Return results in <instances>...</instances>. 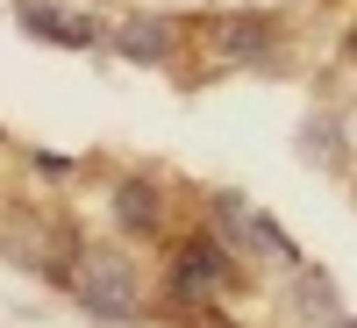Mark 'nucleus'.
I'll list each match as a JSON object with an SVG mask.
<instances>
[{
    "instance_id": "8",
    "label": "nucleus",
    "mask_w": 357,
    "mask_h": 328,
    "mask_svg": "<svg viewBox=\"0 0 357 328\" xmlns=\"http://www.w3.org/2000/svg\"><path fill=\"white\" fill-rule=\"evenodd\" d=\"M301 307H314V314H336V292H329V279H321V272H301Z\"/></svg>"
},
{
    "instance_id": "3",
    "label": "nucleus",
    "mask_w": 357,
    "mask_h": 328,
    "mask_svg": "<svg viewBox=\"0 0 357 328\" xmlns=\"http://www.w3.org/2000/svg\"><path fill=\"white\" fill-rule=\"evenodd\" d=\"M215 228H222V243H236V250H257V257L301 264V250L279 235V221L264 214V207H250L243 193H215Z\"/></svg>"
},
{
    "instance_id": "7",
    "label": "nucleus",
    "mask_w": 357,
    "mask_h": 328,
    "mask_svg": "<svg viewBox=\"0 0 357 328\" xmlns=\"http://www.w3.org/2000/svg\"><path fill=\"white\" fill-rule=\"evenodd\" d=\"M114 221L129 235H158L165 228V200H158L151 178H122V186H114Z\"/></svg>"
},
{
    "instance_id": "4",
    "label": "nucleus",
    "mask_w": 357,
    "mask_h": 328,
    "mask_svg": "<svg viewBox=\"0 0 357 328\" xmlns=\"http://www.w3.org/2000/svg\"><path fill=\"white\" fill-rule=\"evenodd\" d=\"M22 29L29 36H43L57 50H86V43H100V22L93 15H79V8H57V0H22Z\"/></svg>"
},
{
    "instance_id": "6",
    "label": "nucleus",
    "mask_w": 357,
    "mask_h": 328,
    "mask_svg": "<svg viewBox=\"0 0 357 328\" xmlns=\"http://www.w3.org/2000/svg\"><path fill=\"white\" fill-rule=\"evenodd\" d=\"M222 57H229V65H272V57H279L272 22H264V15H229L222 22Z\"/></svg>"
},
{
    "instance_id": "1",
    "label": "nucleus",
    "mask_w": 357,
    "mask_h": 328,
    "mask_svg": "<svg viewBox=\"0 0 357 328\" xmlns=\"http://www.w3.org/2000/svg\"><path fill=\"white\" fill-rule=\"evenodd\" d=\"M72 292H79V307L100 314V321H136V264L114 257V250H86L72 264Z\"/></svg>"
},
{
    "instance_id": "2",
    "label": "nucleus",
    "mask_w": 357,
    "mask_h": 328,
    "mask_svg": "<svg viewBox=\"0 0 357 328\" xmlns=\"http://www.w3.org/2000/svg\"><path fill=\"white\" fill-rule=\"evenodd\" d=\"M229 286H236V264H229L222 243H207V235H193V243L172 257V300H178V307H207V300L229 292Z\"/></svg>"
},
{
    "instance_id": "9",
    "label": "nucleus",
    "mask_w": 357,
    "mask_h": 328,
    "mask_svg": "<svg viewBox=\"0 0 357 328\" xmlns=\"http://www.w3.org/2000/svg\"><path fill=\"white\" fill-rule=\"evenodd\" d=\"M336 328H357V321H336Z\"/></svg>"
},
{
    "instance_id": "5",
    "label": "nucleus",
    "mask_w": 357,
    "mask_h": 328,
    "mask_svg": "<svg viewBox=\"0 0 357 328\" xmlns=\"http://www.w3.org/2000/svg\"><path fill=\"white\" fill-rule=\"evenodd\" d=\"M114 50H122L129 65H172L178 57V29L165 15H129L122 29H114Z\"/></svg>"
}]
</instances>
